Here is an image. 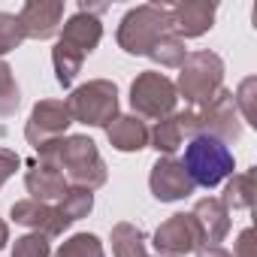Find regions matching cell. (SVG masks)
<instances>
[{
  "label": "cell",
  "mask_w": 257,
  "mask_h": 257,
  "mask_svg": "<svg viewBox=\"0 0 257 257\" xmlns=\"http://www.w3.org/2000/svg\"><path fill=\"white\" fill-rule=\"evenodd\" d=\"M167 34H173V16L170 7L164 4H143L127 10L121 25H118V46L127 55H149L155 49L158 40H164Z\"/></svg>",
  "instance_id": "1"
},
{
  "label": "cell",
  "mask_w": 257,
  "mask_h": 257,
  "mask_svg": "<svg viewBox=\"0 0 257 257\" xmlns=\"http://www.w3.org/2000/svg\"><path fill=\"white\" fill-rule=\"evenodd\" d=\"M182 167L188 170L194 188H215L233 176L236 158H233L230 146L215 137H191V143L185 146Z\"/></svg>",
  "instance_id": "2"
},
{
  "label": "cell",
  "mask_w": 257,
  "mask_h": 257,
  "mask_svg": "<svg viewBox=\"0 0 257 257\" xmlns=\"http://www.w3.org/2000/svg\"><path fill=\"white\" fill-rule=\"evenodd\" d=\"M55 164L61 167V173L76 185V188H88V191H97L106 185L109 179V170H106V161L100 158L97 152V143L85 134H73V137H64L61 146H58V158Z\"/></svg>",
  "instance_id": "3"
},
{
  "label": "cell",
  "mask_w": 257,
  "mask_h": 257,
  "mask_svg": "<svg viewBox=\"0 0 257 257\" xmlns=\"http://www.w3.org/2000/svg\"><path fill=\"white\" fill-rule=\"evenodd\" d=\"M188 137H215L221 143H236L242 137V118L233 103V91L221 88L209 103L185 109Z\"/></svg>",
  "instance_id": "4"
},
{
  "label": "cell",
  "mask_w": 257,
  "mask_h": 257,
  "mask_svg": "<svg viewBox=\"0 0 257 257\" xmlns=\"http://www.w3.org/2000/svg\"><path fill=\"white\" fill-rule=\"evenodd\" d=\"M179 70L182 73H179L176 91L185 97L188 109L209 103L224 88V61L215 52H194L185 58V64Z\"/></svg>",
  "instance_id": "5"
},
{
  "label": "cell",
  "mask_w": 257,
  "mask_h": 257,
  "mask_svg": "<svg viewBox=\"0 0 257 257\" xmlns=\"http://www.w3.org/2000/svg\"><path fill=\"white\" fill-rule=\"evenodd\" d=\"M70 118L88 127H109L118 118V88L109 79H91L64 100Z\"/></svg>",
  "instance_id": "6"
},
{
  "label": "cell",
  "mask_w": 257,
  "mask_h": 257,
  "mask_svg": "<svg viewBox=\"0 0 257 257\" xmlns=\"http://www.w3.org/2000/svg\"><path fill=\"white\" fill-rule=\"evenodd\" d=\"M176 103H179V91H176V82L167 79L164 73H155V70H146L134 79L131 85V106L137 112V118H167L176 112Z\"/></svg>",
  "instance_id": "7"
},
{
  "label": "cell",
  "mask_w": 257,
  "mask_h": 257,
  "mask_svg": "<svg viewBox=\"0 0 257 257\" xmlns=\"http://www.w3.org/2000/svg\"><path fill=\"white\" fill-rule=\"evenodd\" d=\"M152 245L161 257H185L191 251H200L206 245V239H203V230H200L197 218L191 212H179V215H170L155 230Z\"/></svg>",
  "instance_id": "8"
},
{
  "label": "cell",
  "mask_w": 257,
  "mask_h": 257,
  "mask_svg": "<svg viewBox=\"0 0 257 257\" xmlns=\"http://www.w3.org/2000/svg\"><path fill=\"white\" fill-rule=\"evenodd\" d=\"M70 124H73V118H70V109L64 100H40L25 124V140L34 149H40L52 140H61Z\"/></svg>",
  "instance_id": "9"
},
{
  "label": "cell",
  "mask_w": 257,
  "mask_h": 257,
  "mask_svg": "<svg viewBox=\"0 0 257 257\" xmlns=\"http://www.w3.org/2000/svg\"><path fill=\"white\" fill-rule=\"evenodd\" d=\"M149 188H152L155 200H161V203H176L197 191L188 170L176 158H158V164L152 167V176H149Z\"/></svg>",
  "instance_id": "10"
},
{
  "label": "cell",
  "mask_w": 257,
  "mask_h": 257,
  "mask_svg": "<svg viewBox=\"0 0 257 257\" xmlns=\"http://www.w3.org/2000/svg\"><path fill=\"white\" fill-rule=\"evenodd\" d=\"M61 19H64L61 0H28L19 13L25 40H52L61 31Z\"/></svg>",
  "instance_id": "11"
},
{
  "label": "cell",
  "mask_w": 257,
  "mask_h": 257,
  "mask_svg": "<svg viewBox=\"0 0 257 257\" xmlns=\"http://www.w3.org/2000/svg\"><path fill=\"white\" fill-rule=\"evenodd\" d=\"M215 13H218V7L209 4V0H179V4L170 7L173 34L179 40H185V37H203L206 31H212Z\"/></svg>",
  "instance_id": "12"
},
{
  "label": "cell",
  "mask_w": 257,
  "mask_h": 257,
  "mask_svg": "<svg viewBox=\"0 0 257 257\" xmlns=\"http://www.w3.org/2000/svg\"><path fill=\"white\" fill-rule=\"evenodd\" d=\"M10 215H13V221H16V224H22V227H31L34 233H40V236H46V239H52V236H61V233L67 230L64 218L58 215V209H55L52 203L19 200V203H13Z\"/></svg>",
  "instance_id": "13"
},
{
  "label": "cell",
  "mask_w": 257,
  "mask_h": 257,
  "mask_svg": "<svg viewBox=\"0 0 257 257\" xmlns=\"http://www.w3.org/2000/svg\"><path fill=\"white\" fill-rule=\"evenodd\" d=\"M28 176H25V188L31 194V200L37 203H52V200H61L64 191L70 188L67 185V176L61 173L58 164H49V161H31L28 164Z\"/></svg>",
  "instance_id": "14"
},
{
  "label": "cell",
  "mask_w": 257,
  "mask_h": 257,
  "mask_svg": "<svg viewBox=\"0 0 257 257\" xmlns=\"http://www.w3.org/2000/svg\"><path fill=\"white\" fill-rule=\"evenodd\" d=\"M64 31H61V43L64 46H70L73 52H79L82 58H88L97 46H100V40H103V25H100V19L97 16H91V13H76V16H70L67 19V25H61Z\"/></svg>",
  "instance_id": "15"
},
{
  "label": "cell",
  "mask_w": 257,
  "mask_h": 257,
  "mask_svg": "<svg viewBox=\"0 0 257 257\" xmlns=\"http://www.w3.org/2000/svg\"><path fill=\"white\" fill-rule=\"evenodd\" d=\"M149 124L143 121V118H137V115H118L109 127H106V137H109V143H112V149H118V152H143V149H149Z\"/></svg>",
  "instance_id": "16"
},
{
  "label": "cell",
  "mask_w": 257,
  "mask_h": 257,
  "mask_svg": "<svg viewBox=\"0 0 257 257\" xmlns=\"http://www.w3.org/2000/svg\"><path fill=\"white\" fill-rule=\"evenodd\" d=\"M191 215L197 218L206 245H218V242H224V236L230 233V212L224 209V203H221L218 197H203V200H197V206H194Z\"/></svg>",
  "instance_id": "17"
},
{
  "label": "cell",
  "mask_w": 257,
  "mask_h": 257,
  "mask_svg": "<svg viewBox=\"0 0 257 257\" xmlns=\"http://www.w3.org/2000/svg\"><path fill=\"white\" fill-rule=\"evenodd\" d=\"M185 137H188L185 112H173V115H167V118H161V121L155 124V131L149 134V143H152V149H155L158 155L173 158V152L185 143Z\"/></svg>",
  "instance_id": "18"
},
{
  "label": "cell",
  "mask_w": 257,
  "mask_h": 257,
  "mask_svg": "<svg viewBox=\"0 0 257 257\" xmlns=\"http://www.w3.org/2000/svg\"><path fill=\"white\" fill-rule=\"evenodd\" d=\"M254 179H257V170H245V173H233L230 176V182L224 188V197H218L227 212L254 206Z\"/></svg>",
  "instance_id": "19"
},
{
  "label": "cell",
  "mask_w": 257,
  "mask_h": 257,
  "mask_svg": "<svg viewBox=\"0 0 257 257\" xmlns=\"http://www.w3.org/2000/svg\"><path fill=\"white\" fill-rule=\"evenodd\" d=\"M112 251L115 257H152L146 251V233L127 221L112 227Z\"/></svg>",
  "instance_id": "20"
},
{
  "label": "cell",
  "mask_w": 257,
  "mask_h": 257,
  "mask_svg": "<svg viewBox=\"0 0 257 257\" xmlns=\"http://www.w3.org/2000/svg\"><path fill=\"white\" fill-rule=\"evenodd\" d=\"M58 215L64 218V224L70 227L73 221H82V218H88V212L94 209V191H88V188H76V185H70L67 191H64V197L58 200Z\"/></svg>",
  "instance_id": "21"
},
{
  "label": "cell",
  "mask_w": 257,
  "mask_h": 257,
  "mask_svg": "<svg viewBox=\"0 0 257 257\" xmlns=\"http://www.w3.org/2000/svg\"><path fill=\"white\" fill-rule=\"evenodd\" d=\"M82 55L79 52H73L70 46H64L61 40L55 43V49H52V64H55V79H58V85H64V88H70L73 85V79L79 76V70H82Z\"/></svg>",
  "instance_id": "22"
},
{
  "label": "cell",
  "mask_w": 257,
  "mask_h": 257,
  "mask_svg": "<svg viewBox=\"0 0 257 257\" xmlns=\"http://www.w3.org/2000/svg\"><path fill=\"white\" fill-rule=\"evenodd\" d=\"M149 58L161 67H182L185 58H188V49H185V40H179L176 34H167L164 40L155 43V49L149 52Z\"/></svg>",
  "instance_id": "23"
},
{
  "label": "cell",
  "mask_w": 257,
  "mask_h": 257,
  "mask_svg": "<svg viewBox=\"0 0 257 257\" xmlns=\"http://www.w3.org/2000/svg\"><path fill=\"white\" fill-rule=\"evenodd\" d=\"M58 257H106V251L94 233H76L58 248Z\"/></svg>",
  "instance_id": "24"
},
{
  "label": "cell",
  "mask_w": 257,
  "mask_h": 257,
  "mask_svg": "<svg viewBox=\"0 0 257 257\" xmlns=\"http://www.w3.org/2000/svg\"><path fill=\"white\" fill-rule=\"evenodd\" d=\"M19 103H22V91L16 85V76L7 61H0V118L16 115Z\"/></svg>",
  "instance_id": "25"
},
{
  "label": "cell",
  "mask_w": 257,
  "mask_h": 257,
  "mask_svg": "<svg viewBox=\"0 0 257 257\" xmlns=\"http://www.w3.org/2000/svg\"><path fill=\"white\" fill-rule=\"evenodd\" d=\"M25 43V31L19 25V16L13 13H0V55H10Z\"/></svg>",
  "instance_id": "26"
},
{
  "label": "cell",
  "mask_w": 257,
  "mask_h": 257,
  "mask_svg": "<svg viewBox=\"0 0 257 257\" xmlns=\"http://www.w3.org/2000/svg\"><path fill=\"white\" fill-rule=\"evenodd\" d=\"M254 88H257V79L254 76H248V79H242V85L236 88V94H233V103H236V109L242 112V121H248L251 127H257V115H254Z\"/></svg>",
  "instance_id": "27"
},
{
  "label": "cell",
  "mask_w": 257,
  "mask_h": 257,
  "mask_svg": "<svg viewBox=\"0 0 257 257\" xmlns=\"http://www.w3.org/2000/svg\"><path fill=\"white\" fill-rule=\"evenodd\" d=\"M13 257H52V245L46 236L40 233H28L22 239H16L13 245Z\"/></svg>",
  "instance_id": "28"
},
{
  "label": "cell",
  "mask_w": 257,
  "mask_h": 257,
  "mask_svg": "<svg viewBox=\"0 0 257 257\" xmlns=\"http://www.w3.org/2000/svg\"><path fill=\"white\" fill-rule=\"evenodd\" d=\"M19 167H22V158H19L13 149H0V188H4V185L16 176Z\"/></svg>",
  "instance_id": "29"
},
{
  "label": "cell",
  "mask_w": 257,
  "mask_h": 257,
  "mask_svg": "<svg viewBox=\"0 0 257 257\" xmlns=\"http://www.w3.org/2000/svg\"><path fill=\"white\" fill-rule=\"evenodd\" d=\"M254 230L251 227H245L242 233H239V239H236V254L233 257H257V251H254Z\"/></svg>",
  "instance_id": "30"
},
{
  "label": "cell",
  "mask_w": 257,
  "mask_h": 257,
  "mask_svg": "<svg viewBox=\"0 0 257 257\" xmlns=\"http://www.w3.org/2000/svg\"><path fill=\"white\" fill-rule=\"evenodd\" d=\"M197 257H233V254L227 248H221V245H203L197 251Z\"/></svg>",
  "instance_id": "31"
},
{
  "label": "cell",
  "mask_w": 257,
  "mask_h": 257,
  "mask_svg": "<svg viewBox=\"0 0 257 257\" xmlns=\"http://www.w3.org/2000/svg\"><path fill=\"white\" fill-rule=\"evenodd\" d=\"M7 242H10V227H7V221L0 218V251L7 248Z\"/></svg>",
  "instance_id": "32"
}]
</instances>
